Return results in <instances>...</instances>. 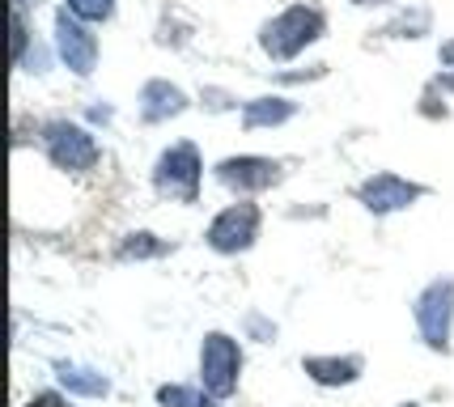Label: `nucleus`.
Returning <instances> with one entry per match:
<instances>
[{
    "instance_id": "5",
    "label": "nucleus",
    "mask_w": 454,
    "mask_h": 407,
    "mask_svg": "<svg viewBox=\"0 0 454 407\" xmlns=\"http://www.w3.org/2000/svg\"><path fill=\"white\" fill-rule=\"evenodd\" d=\"M158 187L170 200H183L192 204L200 192V153L196 145H175L170 153H161L158 161Z\"/></svg>"
},
{
    "instance_id": "21",
    "label": "nucleus",
    "mask_w": 454,
    "mask_h": 407,
    "mask_svg": "<svg viewBox=\"0 0 454 407\" xmlns=\"http://www.w3.org/2000/svg\"><path fill=\"white\" fill-rule=\"evenodd\" d=\"M442 85H450V90H454V77H442Z\"/></svg>"
},
{
    "instance_id": "9",
    "label": "nucleus",
    "mask_w": 454,
    "mask_h": 407,
    "mask_svg": "<svg viewBox=\"0 0 454 407\" xmlns=\"http://www.w3.org/2000/svg\"><path fill=\"white\" fill-rule=\"evenodd\" d=\"M217 175L221 183H230L238 192H263V187L277 183V161H268V157H230V161L217 166Z\"/></svg>"
},
{
    "instance_id": "1",
    "label": "nucleus",
    "mask_w": 454,
    "mask_h": 407,
    "mask_svg": "<svg viewBox=\"0 0 454 407\" xmlns=\"http://www.w3.org/2000/svg\"><path fill=\"white\" fill-rule=\"evenodd\" d=\"M323 35V13L318 9H306V4H294V9H285L280 18H272L263 26V51L272 59H294L306 43H315Z\"/></svg>"
},
{
    "instance_id": "16",
    "label": "nucleus",
    "mask_w": 454,
    "mask_h": 407,
    "mask_svg": "<svg viewBox=\"0 0 454 407\" xmlns=\"http://www.w3.org/2000/svg\"><path fill=\"white\" fill-rule=\"evenodd\" d=\"M26 407H68V399H59L56 390H43V395H35Z\"/></svg>"
},
{
    "instance_id": "4",
    "label": "nucleus",
    "mask_w": 454,
    "mask_h": 407,
    "mask_svg": "<svg viewBox=\"0 0 454 407\" xmlns=\"http://www.w3.org/2000/svg\"><path fill=\"white\" fill-rule=\"evenodd\" d=\"M43 140H47V157L56 161L59 170H90L98 161L94 136L85 128H77V123H51Z\"/></svg>"
},
{
    "instance_id": "11",
    "label": "nucleus",
    "mask_w": 454,
    "mask_h": 407,
    "mask_svg": "<svg viewBox=\"0 0 454 407\" xmlns=\"http://www.w3.org/2000/svg\"><path fill=\"white\" fill-rule=\"evenodd\" d=\"M289 115H294V102H285V98H255V102H247L242 123L259 128V123H285Z\"/></svg>"
},
{
    "instance_id": "2",
    "label": "nucleus",
    "mask_w": 454,
    "mask_h": 407,
    "mask_svg": "<svg viewBox=\"0 0 454 407\" xmlns=\"http://www.w3.org/2000/svg\"><path fill=\"white\" fill-rule=\"evenodd\" d=\"M238 369H242V352L230 335L213 331L200 348V382L213 399H230L238 390Z\"/></svg>"
},
{
    "instance_id": "18",
    "label": "nucleus",
    "mask_w": 454,
    "mask_h": 407,
    "mask_svg": "<svg viewBox=\"0 0 454 407\" xmlns=\"http://www.w3.org/2000/svg\"><path fill=\"white\" fill-rule=\"evenodd\" d=\"M161 247L158 242H132V247H123V254H158Z\"/></svg>"
},
{
    "instance_id": "3",
    "label": "nucleus",
    "mask_w": 454,
    "mask_h": 407,
    "mask_svg": "<svg viewBox=\"0 0 454 407\" xmlns=\"http://www.w3.org/2000/svg\"><path fill=\"white\" fill-rule=\"evenodd\" d=\"M450 318H454V280H437L416 301V323L429 348H450Z\"/></svg>"
},
{
    "instance_id": "6",
    "label": "nucleus",
    "mask_w": 454,
    "mask_h": 407,
    "mask_svg": "<svg viewBox=\"0 0 454 407\" xmlns=\"http://www.w3.org/2000/svg\"><path fill=\"white\" fill-rule=\"evenodd\" d=\"M259 238V208L255 204H234L208 225V247L221 254H238L247 251Z\"/></svg>"
},
{
    "instance_id": "22",
    "label": "nucleus",
    "mask_w": 454,
    "mask_h": 407,
    "mask_svg": "<svg viewBox=\"0 0 454 407\" xmlns=\"http://www.w3.org/2000/svg\"><path fill=\"white\" fill-rule=\"evenodd\" d=\"M399 407H416V403H399Z\"/></svg>"
},
{
    "instance_id": "12",
    "label": "nucleus",
    "mask_w": 454,
    "mask_h": 407,
    "mask_svg": "<svg viewBox=\"0 0 454 407\" xmlns=\"http://www.w3.org/2000/svg\"><path fill=\"white\" fill-rule=\"evenodd\" d=\"M175 111H183V94L178 90L161 85V81L145 85V119H161V115H175Z\"/></svg>"
},
{
    "instance_id": "17",
    "label": "nucleus",
    "mask_w": 454,
    "mask_h": 407,
    "mask_svg": "<svg viewBox=\"0 0 454 407\" xmlns=\"http://www.w3.org/2000/svg\"><path fill=\"white\" fill-rule=\"evenodd\" d=\"M21 47H26V21H21V13H13V56L21 59Z\"/></svg>"
},
{
    "instance_id": "20",
    "label": "nucleus",
    "mask_w": 454,
    "mask_h": 407,
    "mask_svg": "<svg viewBox=\"0 0 454 407\" xmlns=\"http://www.w3.org/2000/svg\"><path fill=\"white\" fill-rule=\"evenodd\" d=\"M353 4H387V0H353Z\"/></svg>"
},
{
    "instance_id": "15",
    "label": "nucleus",
    "mask_w": 454,
    "mask_h": 407,
    "mask_svg": "<svg viewBox=\"0 0 454 407\" xmlns=\"http://www.w3.org/2000/svg\"><path fill=\"white\" fill-rule=\"evenodd\" d=\"M158 403H166V407H213V403H200V395L187 387H161Z\"/></svg>"
},
{
    "instance_id": "13",
    "label": "nucleus",
    "mask_w": 454,
    "mask_h": 407,
    "mask_svg": "<svg viewBox=\"0 0 454 407\" xmlns=\"http://www.w3.org/2000/svg\"><path fill=\"white\" fill-rule=\"evenodd\" d=\"M59 382H64V387L68 390H81V395H106V382H102V378H90V373H85V369H59Z\"/></svg>"
},
{
    "instance_id": "19",
    "label": "nucleus",
    "mask_w": 454,
    "mask_h": 407,
    "mask_svg": "<svg viewBox=\"0 0 454 407\" xmlns=\"http://www.w3.org/2000/svg\"><path fill=\"white\" fill-rule=\"evenodd\" d=\"M442 59H446V64H454V43H450V47H442Z\"/></svg>"
},
{
    "instance_id": "7",
    "label": "nucleus",
    "mask_w": 454,
    "mask_h": 407,
    "mask_svg": "<svg viewBox=\"0 0 454 407\" xmlns=\"http://www.w3.org/2000/svg\"><path fill=\"white\" fill-rule=\"evenodd\" d=\"M56 43H59V56H64V64L73 68V73H94V59H98V43H94V35L85 30V26H77V21L68 18V13H59L56 18Z\"/></svg>"
},
{
    "instance_id": "8",
    "label": "nucleus",
    "mask_w": 454,
    "mask_h": 407,
    "mask_svg": "<svg viewBox=\"0 0 454 407\" xmlns=\"http://www.w3.org/2000/svg\"><path fill=\"white\" fill-rule=\"evenodd\" d=\"M361 204L370 208V213H395V208H403V204H412L416 195H420V187H412V183H403V178L395 175H374L370 183H361Z\"/></svg>"
},
{
    "instance_id": "14",
    "label": "nucleus",
    "mask_w": 454,
    "mask_h": 407,
    "mask_svg": "<svg viewBox=\"0 0 454 407\" xmlns=\"http://www.w3.org/2000/svg\"><path fill=\"white\" fill-rule=\"evenodd\" d=\"M68 9L85 21H106L115 13V0H68Z\"/></svg>"
},
{
    "instance_id": "10",
    "label": "nucleus",
    "mask_w": 454,
    "mask_h": 407,
    "mask_svg": "<svg viewBox=\"0 0 454 407\" xmlns=\"http://www.w3.org/2000/svg\"><path fill=\"white\" fill-rule=\"evenodd\" d=\"M306 373L315 378L318 387H344L361 373V356H344V361H332V356H310L306 361Z\"/></svg>"
}]
</instances>
